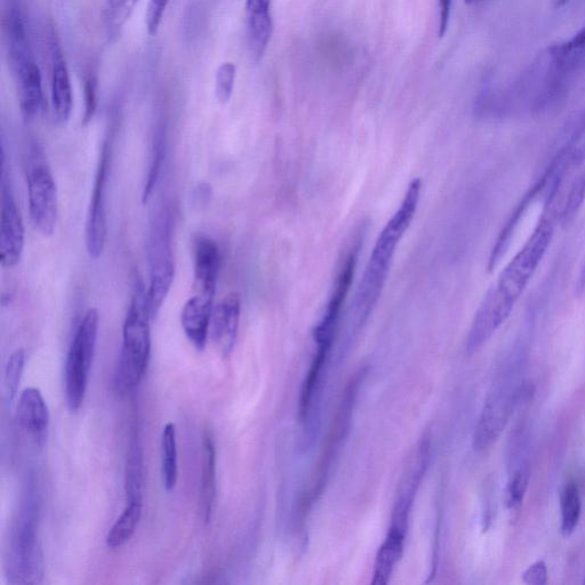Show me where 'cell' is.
I'll return each mask as SVG.
<instances>
[{
	"mask_svg": "<svg viewBox=\"0 0 585 585\" xmlns=\"http://www.w3.org/2000/svg\"><path fill=\"white\" fill-rule=\"evenodd\" d=\"M556 192L551 194L546 210L532 235L488 290L476 312L467 339V351L475 354L507 322L522 299L555 236L558 220Z\"/></svg>",
	"mask_w": 585,
	"mask_h": 585,
	"instance_id": "6da1fadb",
	"label": "cell"
},
{
	"mask_svg": "<svg viewBox=\"0 0 585 585\" xmlns=\"http://www.w3.org/2000/svg\"><path fill=\"white\" fill-rule=\"evenodd\" d=\"M421 191V179L416 178L408 184L402 204L376 239L371 258L367 262L355 295L351 315V328H354L352 330L354 332L359 331L366 324L381 298L397 248L418 212Z\"/></svg>",
	"mask_w": 585,
	"mask_h": 585,
	"instance_id": "7a4b0ae2",
	"label": "cell"
},
{
	"mask_svg": "<svg viewBox=\"0 0 585 585\" xmlns=\"http://www.w3.org/2000/svg\"><path fill=\"white\" fill-rule=\"evenodd\" d=\"M151 314L148 290L136 280L123 327V349L115 376L119 392L138 387L147 372L151 352Z\"/></svg>",
	"mask_w": 585,
	"mask_h": 585,
	"instance_id": "3957f363",
	"label": "cell"
},
{
	"mask_svg": "<svg viewBox=\"0 0 585 585\" xmlns=\"http://www.w3.org/2000/svg\"><path fill=\"white\" fill-rule=\"evenodd\" d=\"M99 312L88 309L79 323L68 352L64 383L69 410L77 412L82 407L86 395L88 376L95 355L99 333Z\"/></svg>",
	"mask_w": 585,
	"mask_h": 585,
	"instance_id": "277c9868",
	"label": "cell"
},
{
	"mask_svg": "<svg viewBox=\"0 0 585 585\" xmlns=\"http://www.w3.org/2000/svg\"><path fill=\"white\" fill-rule=\"evenodd\" d=\"M150 285L148 296L152 317H156L170 293L175 276L172 250V218L168 210H160L152 221L149 246Z\"/></svg>",
	"mask_w": 585,
	"mask_h": 585,
	"instance_id": "5b68a950",
	"label": "cell"
},
{
	"mask_svg": "<svg viewBox=\"0 0 585 585\" xmlns=\"http://www.w3.org/2000/svg\"><path fill=\"white\" fill-rule=\"evenodd\" d=\"M430 461V442L424 438L408 456L399 480L389 532L406 536L413 504Z\"/></svg>",
	"mask_w": 585,
	"mask_h": 585,
	"instance_id": "8992f818",
	"label": "cell"
},
{
	"mask_svg": "<svg viewBox=\"0 0 585 585\" xmlns=\"http://www.w3.org/2000/svg\"><path fill=\"white\" fill-rule=\"evenodd\" d=\"M28 199L30 216L35 227L40 234L52 236L58 222V188L50 168L45 164L30 167Z\"/></svg>",
	"mask_w": 585,
	"mask_h": 585,
	"instance_id": "52a82bcc",
	"label": "cell"
},
{
	"mask_svg": "<svg viewBox=\"0 0 585 585\" xmlns=\"http://www.w3.org/2000/svg\"><path fill=\"white\" fill-rule=\"evenodd\" d=\"M111 148L104 144L96 171L94 187L88 207L85 242L91 259H99L106 247L108 236L107 183Z\"/></svg>",
	"mask_w": 585,
	"mask_h": 585,
	"instance_id": "ba28073f",
	"label": "cell"
},
{
	"mask_svg": "<svg viewBox=\"0 0 585 585\" xmlns=\"http://www.w3.org/2000/svg\"><path fill=\"white\" fill-rule=\"evenodd\" d=\"M517 404V390L509 391L503 386L492 389L485 400L475 428V451L488 450L500 438Z\"/></svg>",
	"mask_w": 585,
	"mask_h": 585,
	"instance_id": "9c48e42d",
	"label": "cell"
},
{
	"mask_svg": "<svg viewBox=\"0 0 585 585\" xmlns=\"http://www.w3.org/2000/svg\"><path fill=\"white\" fill-rule=\"evenodd\" d=\"M26 244V230L20 208L13 191L6 181L5 166L2 165V215H0V260L4 268L19 264Z\"/></svg>",
	"mask_w": 585,
	"mask_h": 585,
	"instance_id": "30bf717a",
	"label": "cell"
},
{
	"mask_svg": "<svg viewBox=\"0 0 585 585\" xmlns=\"http://www.w3.org/2000/svg\"><path fill=\"white\" fill-rule=\"evenodd\" d=\"M13 583H38L43 578V556L36 538L34 523L22 525L10 558Z\"/></svg>",
	"mask_w": 585,
	"mask_h": 585,
	"instance_id": "8fae6325",
	"label": "cell"
},
{
	"mask_svg": "<svg viewBox=\"0 0 585 585\" xmlns=\"http://www.w3.org/2000/svg\"><path fill=\"white\" fill-rule=\"evenodd\" d=\"M221 267V253L215 240L199 235L194 240V288L196 294L214 298Z\"/></svg>",
	"mask_w": 585,
	"mask_h": 585,
	"instance_id": "7c38bea8",
	"label": "cell"
},
{
	"mask_svg": "<svg viewBox=\"0 0 585 585\" xmlns=\"http://www.w3.org/2000/svg\"><path fill=\"white\" fill-rule=\"evenodd\" d=\"M16 418L32 442L42 447L50 428V412L39 389L23 390L16 408Z\"/></svg>",
	"mask_w": 585,
	"mask_h": 585,
	"instance_id": "4fadbf2b",
	"label": "cell"
},
{
	"mask_svg": "<svg viewBox=\"0 0 585 585\" xmlns=\"http://www.w3.org/2000/svg\"><path fill=\"white\" fill-rule=\"evenodd\" d=\"M242 303L239 295L229 294L213 309L211 336L224 357L230 356L237 341Z\"/></svg>",
	"mask_w": 585,
	"mask_h": 585,
	"instance_id": "5bb4252c",
	"label": "cell"
},
{
	"mask_svg": "<svg viewBox=\"0 0 585 585\" xmlns=\"http://www.w3.org/2000/svg\"><path fill=\"white\" fill-rule=\"evenodd\" d=\"M213 300L210 296L195 294L184 304L181 325L188 340L197 350L203 351L211 332Z\"/></svg>",
	"mask_w": 585,
	"mask_h": 585,
	"instance_id": "9a60e30c",
	"label": "cell"
},
{
	"mask_svg": "<svg viewBox=\"0 0 585 585\" xmlns=\"http://www.w3.org/2000/svg\"><path fill=\"white\" fill-rule=\"evenodd\" d=\"M19 84L20 107L27 120L34 118L42 106V74L34 59L24 60L12 67Z\"/></svg>",
	"mask_w": 585,
	"mask_h": 585,
	"instance_id": "2e32d148",
	"label": "cell"
},
{
	"mask_svg": "<svg viewBox=\"0 0 585 585\" xmlns=\"http://www.w3.org/2000/svg\"><path fill=\"white\" fill-rule=\"evenodd\" d=\"M52 103L54 114L61 124H66L72 110V88L66 60L59 47H53Z\"/></svg>",
	"mask_w": 585,
	"mask_h": 585,
	"instance_id": "e0dca14e",
	"label": "cell"
},
{
	"mask_svg": "<svg viewBox=\"0 0 585 585\" xmlns=\"http://www.w3.org/2000/svg\"><path fill=\"white\" fill-rule=\"evenodd\" d=\"M203 470L200 480L199 510L205 523L210 522L216 501V453L212 434L203 439Z\"/></svg>",
	"mask_w": 585,
	"mask_h": 585,
	"instance_id": "ac0fdd59",
	"label": "cell"
},
{
	"mask_svg": "<svg viewBox=\"0 0 585 585\" xmlns=\"http://www.w3.org/2000/svg\"><path fill=\"white\" fill-rule=\"evenodd\" d=\"M405 540L403 536L388 533L375 558L373 585H386L390 581L399 560L403 557Z\"/></svg>",
	"mask_w": 585,
	"mask_h": 585,
	"instance_id": "d6986e66",
	"label": "cell"
},
{
	"mask_svg": "<svg viewBox=\"0 0 585 585\" xmlns=\"http://www.w3.org/2000/svg\"><path fill=\"white\" fill-rule=\"evenodd\" d=\"M248 13V40H250L251 51L256 60H260L266 53L274 23L270 8H258V10L247 11Z\"/></svg>",
	"mask_w": 585,
	"mask_h": 585,
	"instance_id": "ffe728a7",
	"label": "cell"
},
{
	"mask_svg": "<svg viewBox=\"0 0 585 585\" xmlns=\"http://www.w3.org/2000/svg\"><path fill=\"white\" fill-rule=\"evenodd\" d=\"M142 501H127V506L112 526L107 536V546L111 549L123 547L133 538L136 527H138L142 517Z\"/></svg>",
	"mask_w": 585,
	"mask_h": 585,
	"instance_id": "44dd1931",
	"label": "cell"
},
{
	"mask_svg": "<svg viewBox=\"0 0 585 585\" xmlns=\"http://www.w3.org/2000/svg\"><path fill=\"white\" fill-rule=\"evenodd\" d=\"M143 454L139 438H133L127 454L125 486L127 501H142Z\"/></svg>",
	"mask_w": 585,
	"mask_h": 585,
	"instance_id": "7402d4cb",
	"label": "cell"
},
{
	"mask_svg": "<svg viewBox=\"0 0 585 585\" xmlns=\"http://www.w3.org/2000/svg\"><path fill=\"white\" fill-rule=\"evenodd\" d=\"M162 474L167 491H173L178 484V442L173 423L166 424L162 435Z\"/></svg>",
	"mask_w": 585,
	"mask_h": 585,
	"instance_id": "603a6c76",
	"label": "cell"
},
{
	"mask_svg": "<svg viewBox=\"0 0 585 585\" xmlns=\"http://www.w3.org/2000/svg\"><path fill=\"white\" fill-rule=\"evenodd\" d=\"M560 514H562V533L571 536L581 519L582 501L578 485L568 482L560 491Z\"/></svg>",
	"mask_w": 585,
	"mask_h": 585,
	"instance_id": "cb8c5ba5",
	"label": "cell"
},
{
	"mask_svg": "<svg viewBox=\"0 0 585 585\" xmlns=\"http://www.w3.org/2000/svg\"><path fill=\"white\" fill-rule=\"evenodd\" d=\"M166 155V131L164 127L157 128L152 140L149 171L144 181L142 190V202H149L154 190L157 187L160 174H162L164 160Z\"/></svg>",
	"mask_w": 585,
	"mask_h": 585,
	"instance_id": "d4e9b609",
	"label": "cell"
},
{
	"mask_svg": "<svg viewBox=\"0 0 585 585\" xmlns=\"http://www.w3.org/2000/svg\"><path fill=\"white\" fill-rule=\"evenodd\" d=\"M26 364V355L22 349L15 350L5 367L4 387L8 403H12L20 387L22 374Z\"/></svg>",
	"mask_w": 585,
	"mask_h": 585,
	"instance_id": "484cf974",
	"label": "cell"
},
{
	"mask_svg": "<svg viewBox=\"0 0 585 585\" xmlns=\"http://www.w3.org/2000/svg\"><path fill=\"white\" fill-rule=\"evenodd\" d=\"M530 468L524 464L511 476L506 488V504L508 509L517 510L522 507L525 495L530 484Z\"/></svg>",
	"mask_w": 585,
	"mask_h": 585,
	"instance_id": "4316f807",
	"label": "cell"
},
{
	"mask_svg": "<svg viewBox=\"0 0 585 585\" xmlns=\"http://www.w3.org/2000/svg\"><path fill=\"white\" fill-rule=\"evenodd\" d=\"M237 69L234 63L224 62L216 71L215 94L221 104H227L231 100L235 90Z\"/></svg>",
	"mask_w": 585,
	"mask_h": 585,
	"instance_id": "83f0119b",
	"label": "cell"
},
{
	"mask_svg": "<svg viewBox=\"0 0 585 585\" xmlns=\"http://www.w3.org/2000/svg\"><path fill=\"white\" fill-rule=\"evenodd\" d=\"M140 0H108L107 3V22L112 32L122 29L136 5Z\"/></svg>",
	"mask_w": 585,
	"mask_h": 585,
	"instance_id": "f1b7e54d",
	"label": "cell"
},
{
	"mask_svg": "<svg viewBox=\"0 0 585 585\" xmlns=\"http://www.w3.org/2000/svg\"><path fill=\"white\" fill-rule=\"evenodd\" d=\"M585 200V172L581 178L575 182L571 188L570 194L566 197V203L563 207L560 219L564 223L570 222L576 213L580 210Z\"/></svg>",
	"mask_w": 585,
	"mask_h": 585,
	"instance_id": "f546056e",
	"label": "cell"
},
{
	"mask_svg": "<svg viewBox=\"0 0 585 585\" xmlns=\"http://www.w3.org/2000/svg\"><path fill=\"white\" fill-rule=\"evenodd\" d=\"M96 91H98V80L93 75H88L84 84L85 112L83 125H88L92 122L96 109H98V92Z\"/></svg>",
	"mask_w": 585,
	"mask_h": 585,
	"instance_id": "4dcf8cb0",
	"label": "cell"
},
{
	"mask_svg": "<svg viewBox=\"0 0 585 585\" xmlns=\"http://www.w3.org/2000/svg\"><path fill=\"white\" fill-rule=\"evenodd\" d=\"M168 3L170 0H150L146 13V24L150 36L157 35Z\"/></svg>",
	"mask_w": 585,
	"mask_h": 585,
	"instance_id": "1f68e13d",
	"label": "cell"
},
{
	"mask_svg": "<svg viewBox=\"0 0 585 585\" xmlns=\"http://www.w3.org/2000/svg\"><path fill=\"white\" fill-rule=\"evenodd\" d=\"M523 580L530 585H544L548 582V568L546 563L539 560L534 563L523 574Z\"/></svg>",
	"mask_w": 585,
	"mask_h": 585,
	"instance_id": "d6a6232c",
	"label": "cell"
},
{
	"mask_svg": "<svg viewBox=\"0 0 585 585\" xmlns=\"http://www.w3.org/2000/svg\"><path fill=\"white\" fill-rule=\"evenodd\" d=\"M452 0H439V36L444 37L450 23Z\"/></svg>",
	"mask_w": 585,
	"mask_h": 585,
	"instance_id": "836d02e7",
	"label": "cell"
},
{
	"mask_svg": "<svg viewBox=\"0 0 585 585\" xmlns=\"http://www.w3.org/2000/svg\"><path fill=\"white\" fill-rule=\"evenodd\" d=\"M272 0H247V11L270 8Z\"/></svg>",
	"mask_w": 585,
	"mask_h": 585,
	"instance_id": "e575fe53",
	"label": "cell"
},
{
	"mask_svg": "<svg viewBox=\"0 0 585 585\" xmlns=\"http://www.w3.org/2000/svg\"><path fill=\"white\" fill-rule=\"evenodd\" d=\"M576 287H578L579 292H583L585 290V261L583 263V267L581 269L578 280V285H576Z\"/></svg>",
	"mask_w": 585,
	"mask_h": 585,
	"instance_id": "d590c367",
	"label": "cell"
},
{
	"mask_svg": "<svg viewBox=\"0 0 585 585\" xmlns=\"http://www.w3.org/2000/svg\"><path fill=\"white\" fill-rule=\"evenodd\" d=\"M464 2H466L468 5H477L483 3L484 0H464Z\"/></svg>",
	"mask_w": 585,
	"mask_h": 585,
	"instance_id": "8d00e7d4",
	"label": "cell"
},
{
	"mask_svg": "<svg viewBox=\"0 0 585 585\" xmlns=\"http://www.w3.org/2000/svg\"><path fill=\"white\" fill-rule=\"evenodd\" d=\"M568 2H570V0H556V5L562 7L566 5Z\"/></svg>",
	"mask_w": 585,
	"mask_h": 585,
	"instance_id": "74e56055",
	"label": "cell"
},
{
	"mask_svg": "<svg viewBox=\"0 0 585 585\" xmlns=\"http://www.w3.org/2000/svg\"><path fill=\"white\" fill-rule=\"evenodd\" d=\"M584 584H585V579H584Z\"/></svg>",
	"mask_w": 585,
	"mask_h": 585,
	"instance_id": "f35d334b",
	"label": "cell"
}]
</instances>
